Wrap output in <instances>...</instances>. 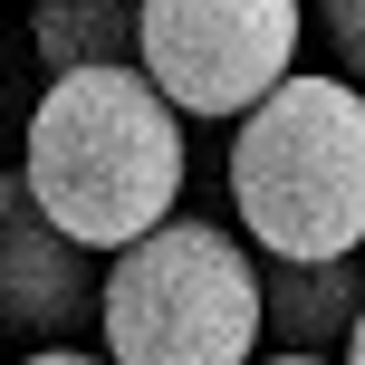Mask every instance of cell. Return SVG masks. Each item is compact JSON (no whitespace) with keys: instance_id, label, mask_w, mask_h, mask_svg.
Wrapping results in <instances>:
<instances>
[{"instance_id":"obj_1","label":"cell","mask_w":365,"mask_h":365,"mask_svg":"<svg viewBox=\"0 0 365 365\" xmlns=\"http://www.w3.org/2000/svg\"><path fill=\"white\" fill-rule=\"evenodd\" d=\"M38 212L58 231H77L87 250H135L145 231H164L192 154H182V106L154 87L145 68H68L48 77V96L29 106V145H19Z\"/></svg>"},{"instance_id":"obj_2","label":"cell","mask_w":365,"mask_h":365,"mask_svg":"<svg viewBox=\"0 0 365 365\" xmlns=\"http://www.w3.org/2000/svg\"><path fill=\"white\" fill-rule=\"evenodd\" d=\"M231 212L259 259H346L365 250V87L289 77L231 135Z\"/></svg>"},{"instance_id":"obj_3","label":"cell","mask_w":365,"mask_h":365,"mask_svg":"<svg viewBox=\"0 0 365 365\" xmlns=\"http://www.w3.org/2000/svg\"><path fill=\"white\" fill-rule=\"evenodd\" d=\"M106 356L115 365H259L269 336V259L240 231L173 212L135 250L106 259Z\"/></svg>"},{"instance_id":"obj_4","label":"cell","mask_w":365,"mask_h":365,"mask_svg":"<svg viewBox=\"0 0 365 365\" xmlns=\"http://www.w3.org/2000/svg\"><path fill=\"white\" fill-rule=\"evenodd\" d=\"M298 0H145L135 68L182 115H250L269 87L298 77Z\"/></svg>"},{"instance_id":"obj_5","label":"cell","mask_w":365,"mask_h":365,"mask_svg":"<svg viewBox=\"0 0 365 365\" xmlns=\"http://www.w3.org/2000/svg\"><path fill=\"white\" fill-rule=\"evenodd\" d=\"M0 317H10L29 346H68L87 317H106L96 250L38 212L29 173H10V182H0Z\"/></svg>"},{"instance_id":"obj_6","label":"cell","mask_w":365,"mask_h":365,"mask_svg":"<svg viewBox=\"0 0 365 365\" xmlns=\"http://www.w3.org/2000/svg\"><path fill=\"white\" fill-rule=\"evenodd\" d=\"M356 317H365V269H356V250H346V259H269V336H279V346L327 356V346L356 336Z\"/></svg>"},{"instance_id":"obj_7","label":"cell","mask_w":365,"mask_h":365,"mask_svg":"<svg viewBox=\"0 0 365 365\" xmlns=\"http://www.w3.org/2000/svg\"><path fill=\"white\" fill-rule=\"evenodd\" d=\"M38 58H48V77L68 68H125L135 48H145V0H38Z\"/></svg>"},{"instance_id":"obj_8","label":"cell","mask_w":365,"mask_h":365,"mask_svg":"<svg viewBox=\"0 0 365 365\" xmlns=\"http://www.w3.org/2000/svg\"><path fill=\"white\" fill-rule=\"evenodd\" d=\"M317 29H327V48H336V68L365 87V0H317Z\"/></svg>"},{"instance_id":"obj_9","label":"cell","mask_w":365,"mask_h":365,"mask_svg":"<svg viewBox=\"0 0 365 365\" xmlns=\"http://www.w3.org/2000/svg\"><path fill=\"white\" fill-rule=\"evenodd\" d=\"M19 365H115V356H87V346H29Z\"/></svg>"},{"instance_id":"obj_10","label":"cell","mask_w":365,"mask_h":365,"mask_svg":"<svg viewBox=\"0 0 365 365\" xmlns=\"http://www.w3.org/2000/svg\"><path fill=\"white\" fill-rule=\"evenodd\" d=\"M259 365H327V356H308V346H269Z\"/></svg>"},{"instance_id":"obj_11","label":"cell","mask_w":365,"mask_h":365,"mask_svg":"<svg viewBox=\"0 0 365 365\" xmlns=\"http://www.w3.org/2000/svg\"><path fill=\"white\" fill-rule=\"evenodd\" d=\"M346 365H365V317H356V336H346Z\"/></svg>"}]
</instances>
